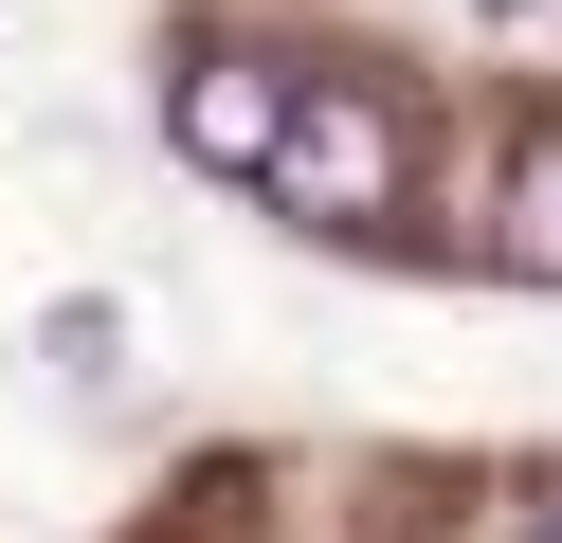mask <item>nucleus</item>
<instances>
[{
	"label": "nucleus",
	"mask_w": 562,
	"mask_h": 543,
	"mask_svg": "<svg viewBox=\"0 0 562 543\" xmlns=\"http://www.w3.org/2000/svg\"><path fill=\"white\" fill-rule=\"evenodd\" d=\"M400 181H417L400 91H381V72H291V109H272V145H255V200L308 217V236H381Z\"/></svg>",
	"instance_id": "nucleus-1"
},
{
	"label": "nucleus",
	"mask_w": 562,
	"mask_h": 543,
	"mask_svg": "<svg viewBox=\"0 0 562 543\" xmlns=\"http://www.w3.org/2000/svg\"><path fill=\"white\" fill-rule=\"evenodd\" d=\"M272 109H291V55H200L182 91H164V127H182V163H218V181H255V145H272Z\"/></svg>",
	"instance_id": "nucleus-2"
},
{
	"label": "nucleus",
	"mask_w": 562,
	"mask_h": 543,
	"mask_svg": "<svg viewBox=\"0 0 562 543\" xmlns=\"http://www.w3.org/2000/svg\"><path fill=\"white\" fill-rule=\"evenodd\" d=\"M508 272H544V290H562V127L508 163Z\"/></svg>",
	"instance_id": "nucleus-3"
},
{
	"label": "nucleus",
	"mask_w": 562,
	"mask_h": 543,
	"mask_svg": "<svg viewBox=\"0 0 562 543\" xmlns=\"http://www.w3.org/2000/svg\"><path fill=\"white\" fill-rule=\"evenodd\" d=\"M526 543H562V489H544V525H526Z\"/></svg>",
	"instance_id": "nucleus-4"
}]
</instances>
